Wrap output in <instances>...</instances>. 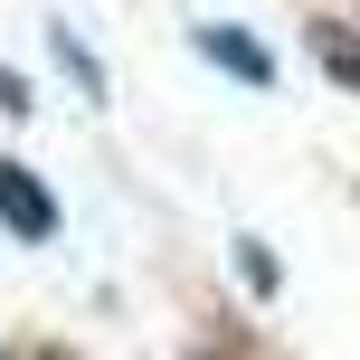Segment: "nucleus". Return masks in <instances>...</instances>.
<instances>
[{
    "mask_svg": "<svg viewBox=\"0 0 360 360\" xmlns=\"http://www.w3.org/2000/svg\"><path fill=\"white\" fill-rule=\"evenodd\" d=\"M313 57H323L332 76H351V86H360V38H351V29H313Z\"/></svg>",
    "mask_w": 360,
    "mask_h": 360,
    "instance_id": "nucleus-3",
    "label": "nucleus"
},
{
    "mask_svg": "<svg viewBox=\"0 0 360 360\" xmlns=\"http://www.w3.org/2000/svg\"><path fill=\"white\" fill-rule=\"evenodd\" d=\"M199 57H209V67H228V76H247V86H275V57L256 48L247 29H199Z\"/></svg>",
    "mask_w": 360,
    "mask_h": 360,
    "instance_id": "nucleus-2",
    "label": "nucleus"
},
{
    "mask_svg": "<svg viewBox=\"0 0 360 360\" xmlns=\"http://www.w3.org/2000/svg\"><path fill=\"white\" fill-rule=\"evenodd\" d=\"M0 228H10V237H29V247H38V237H57V199L38 190L19 162H0Z\"/></svg>",
    "mask_w": 360,
    "mask_h": 360,
    "instance_id": "nucleus-1",
    "label": "nucleus"
},
{
    "mask_svg": "<svg viewBox=\"0 0 360 360\" xmlns=\"http://www.w3.org/2000/svg\"><path fill=\"white\" fill-rule=\"evenodd\" d=\"M0 114H29V86H19L10 67H0Z\"/></svg>",
    "mask_w": 360,
    "mask_h": 360,
    "instance_id": "nucleus-5",
    "label": "nucleus"
},
{
    "mask_svg": "<svg viewBox=\"0 0 360 360\" xmlns=\"http://www.w3.org/2000/svg\"><path fill=\"white\" fill-rule=\"evenodd\" d=\"M38 360H76V351H38Z\"/></svg>",
    "mask_w": 360,
    "mask_h": 360,
    "instance_id": "nucleus-6",
    "label": "nucleus"
},
{
    "mask_svg": "<svg viewBox=\"0 0 360 360\" xmlns=\"http://www.w3.org/2000/svg\"><path fill=\"white\" fill-rule=\"evenodd\" d=\"M237 275H247L256 294H275V256H266V247H237Z\"/></svg>",
    "mask_w": 360,
    "mask_h": 360,
    "instance_id": "nucleus-4",
    "label": "nucleus"
}]
</instances>
